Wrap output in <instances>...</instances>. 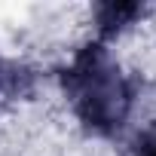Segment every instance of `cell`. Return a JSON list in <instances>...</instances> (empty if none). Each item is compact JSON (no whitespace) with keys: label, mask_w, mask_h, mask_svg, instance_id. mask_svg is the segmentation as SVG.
Returning <instances> with one entry per match:
<instances>
[{"label":"cell","mask_w":156,"mask_h":156,"mask_svg":"<svg viewBox=\"0 0 156 156\" xmlns=\"http://www.w3.org/2000/svg\"><path fill=\"white\" fill-rule=\"evenodd\" d=\"M138 12H141V6H135V3H104L98 9V25H101V31H113V28L119 31Z\"/></svg>","instance_id":"cell-2"},{"label":"cell","mask_w":156,"mask_h":156,"mask_svg":"<svg viewBox=\"0 0 156 156\" xmlns=\"http://www.w3.org/2000/svg\"><path fill=\"white\" fill-rule=\"evenodd\" d=\"M64 89L76 116L101 135L122 129V122L129 119L132 86L101 43L86 46L73 58L64 73Z\"/></svg>","instance_id":"cell-1"},{"label":"cell","mask_w":156,"mask_h":156,"mask_svg":"<svg viewBox=\"0 0 156 156\" xmlns=\"http://www.w3.org/2000/svg\"><path fill=\"white\" fill-rule=\"evenodd\" d=\"M135 156H156V132H144L135 141Z\"/></svg>","instance_id":"cell-3"}]
</instances>
